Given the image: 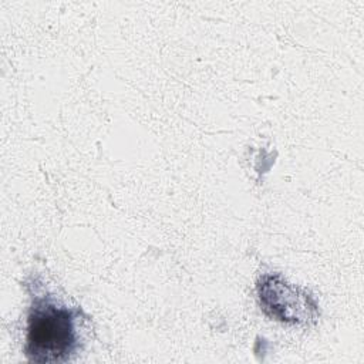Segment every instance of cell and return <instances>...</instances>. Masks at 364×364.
<instances>
[{
  "label": "cell",
  "mask_w": 364,
  "mask_h": 364,
  "mask_svg": "<svg viewBox=\"0 0 364 364\" xmlns=\"http://www.w3.org/2000/svg\"><path fill=\"white\" fill-rule=\"evenodd\" d=\"M256 293L263 313L280 323L313 326L320 317L318 303L310 291L289 283L280 273H264L257 279Z\"/></svg>",
  "instance_id": "7a4b0ae2"
},
{
  "label": "cell",
  "mask_w": 364,
  "mask_h": 364,
  "mask_svg": "<svg viewBox=\"0 0 364 364\" xmlns=\"http://www.w3.org/2000/svg\"><path fill=\"white\" fill-rule=\"evenodd\" d=\"M31 304L27 314L24 353L33 363H67L84 344L88 317L80 307H71L44 290L38 280L27 284Z\"/></svg>",
  "instance_id": "6da1fadb"
}]
</instances>
